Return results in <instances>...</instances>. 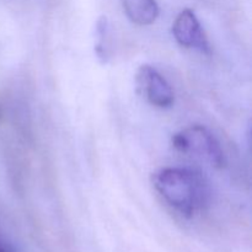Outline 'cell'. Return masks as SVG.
<instances>
[{
  "label": "cell",
  "instance_id": "1",
  "mask_svg": "<svg viewBox=\"0 0 252 252\" xmlns=\"http://www.w3.org/2000/svg\"><path fill=\"white\" fill-rule=\"evenodd\" d=\"M153 185L170 207L187 218L208 203V184L201 174L192 170L166 167L153 175Z\"/></svg>",
  "mask_w": 252,
  "mask_h": 252
},
{
  "label": "cell",
  "instance_id": "2",
  "mask_svg": "<svg viewBox=\"0 0 252 252\" xmlns=\"http://www.w3.org/2000/svg\"><path fill=\"white\" fill-rule=\"evenodd\" d=\"M172 145L182 153H193L214 167H223L225 157L217 138L203 126H192L172 135Z\"/></svg>",
  "mask_w": 252,
  "mask_h": 252
},
{
  "label": "cell",
  "instance_id": "3",
  "mask_svg": "<svg viewBox=\"0 0 252 252\" xmlns=\"http://www.w3.org/2000/svg\"><path fill=\"white\" fill-rule=\"evenodd\" d=\"M172 36L177 43L185 48L196 49L204 54L211 52L208 38L198 17L192 10L185 9L177 15L172 24Z\"/></svg>",
  "mask_w": 252,
  "mask_h": 252
},
{
  "label": "cell",
  "instance_id": "4",
  "mask_svg": "<svg viewBox=\"0 0 252 252\" xmlns=\"http://www.w3.org/2000/svg\"><path fill=\"white\" fill-rule=\"evenodd\" d=\"M138 85L147 100L158 108H170L174 105L175 95L166 79L155 68L143 65L138 71Z\"/></svg>",
  "mask_w": 252,
  "mask_h": 252
},
{
  "label": "cell",
  "instance_id": "5",
  "mask_svg": "<svg viewBox=\"0 0 252 252\" xmlns=\"http://www.w3.org/2000/svg\"><path fill=\"white\" fill-rule=\"evenodd\" d=\"M126 15L138 26H149L159 16V5L157 0H123Z\"/></svg>",
  "mask_w": 252,
  "mask_h": 252
},
{
  "label": "cell",
  "instance_id": "6",
  "mask_svg": "<svg viewBox=\"0 0 252 252\" xmlns=\"http://www.w3.org/2000/svg\"><path fill=\"white\" fill-rule=\"evenodd\" d=\"M96 43L95 54L98 61L102 64H106L111 58V26L107 17L101 16L96 22Z\"/></svg>",
  "mask_w": 252,
  "mask_h": 252
},
{
  "label": "cell",
  "instance_id": "7",
  "mask_svg": "<svg viewBox=\"0 0 252 252\" xmlns=\"http://www.w3.org/2000/svg\"><path fill=\"white\" fill-rule=\"evenodd\" d=\"M0 252H12L4 243H2L1 239H0Z\"/></svg>",
  "mask_w": 252,
  "mask_h": 252
}]
</instances>
